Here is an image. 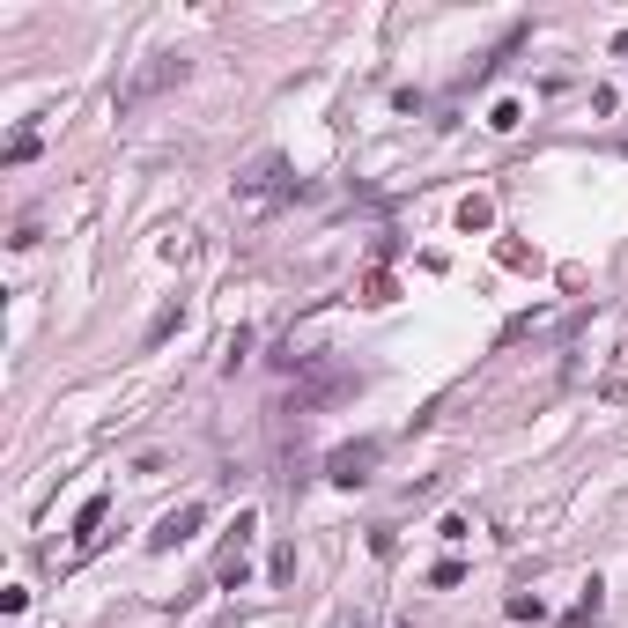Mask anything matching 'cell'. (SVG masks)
Wrapping results in <instances>:
<instances>
[{
    "mask_svg": "<svg viewBox=\"0 0 628 628\" xmlns=\"http://www.w3.org/2000/svg\"><path fill=\"white\" fill-rule=\"evenodd\" d=\"M37 156V126H23V133H8V148H0V163H8V170H23Z\"/></svg>",
    "mask_w": 628,
    "mask_h": 628,
    "instance_id": "ba28073f",
    "label": "cell"
},
{
    "mask_svg": "<svg viewBox=\"0 0 628 628\" xmlns=\"http://www.w3.org/2000/svg\"><path fill=\"white\" fill-rule=\"evenodd\" d=\"M459 577H466V562H436V569H429V584H436V592H451Z\"/></svg>",
    "mask_w": 628,
    "mask_h": 628,
    "instance_id": "4fadbf2b",
    "label": "cell"
},
{
    "mask_svg": "<svg viewBox=\"0 0 628 628\" xmlns=\"http://www.w3.org/2000/svg\"><path fill=\"white\" fill-rule=\"evenodd\" d=\"M200 525H207V503H178L170 518H156V532H148V555H170V547L193 540Z\"/></svg>",
    "mask_w": 628,
    "mask_h": 628,
    "instance_id": "5b68a950",
    "label": "cell"
},
{
    "mask_svg": "<svg viewBox=\"0 0 628 628\" xmlns=\"http://www.w3.org/2000/svg\"><path fill=\"white\" fill-rule=\"evenodd\" d=\"M97 525H104V496H89L82 518H74V555H89V547H97Z\"/></svg>",
    "mask_w": 628,
    "mask_h": 628,
    "instance_id": "8992f818",
    "label": "cell"
},
{
    "mask_svg": "<svg viewBox=\"0 0 628 628\" xmlns=\"http://www.w3.org/2000/svg\"><path fill=\"white\" fill-rule=\"evenodd\" d=\"M296 193H303V185L289 178V163H281V156H259V163L237 178V200H244V207H266V200H296Z\"/></svg>",
    "mask_w": 628,
    "mask_h": 628,
    "instance_id": "6da1fadb",
    "label": "cell"
},
{
    "mask_svg": "<svg viewBox=\"0 0 628 628\" xmlns=\"http://www.w3.org/2000/svg\"><path fill=\"white\" fill-rule=\"evenodd\" d=\"M363 303H392V274H370L363 281Z\"/></svg>",
    "mask_w": 628,
    "mask_h": 628,
    "instance_id": "5bb4252c",
    "label": "cell"
},
{
    "mask_svg": "<svg viewBox=\"0 0 628 628\" xmlns=\"http://www.w3.org/2000/svg\"><path fill=\"white\" fill-rule=\"evenodd\" d=\"M252 532H259V518L237 510V532H230V547H222V562H215V577L230 584V592H244V577H252Z\"/></svg>",
    "mask_w": 628,
    "mask_h": 628,
    "instance_id": "277c9868",
    "label": "cell"
},
{
    "mask_svg": "<svg viewBox=\"0 0 628 628\" xmlns=\"http://www.w3.org/2000/svg\"><path fill=\"white\" fill-rule=\"evenodd\" d=\"M599 606H606V599H599V584H584V599L569 606V628H592V621H599Z\"/></svg>",
    "mask_w": 628,
    "mask_h": 628,
    "instance_id": "30bf717a",
    "label": "cell"
},
{
    "mask_svg": "<svg viewBox=\"0 0 628 628\" xmlns=\"http://www.w3.org/2000/svg\"><path fill=\"white\" fill-rule=\"evenodd\" d=\"M488 222H496V207H488V200H481V193H473V200H466V207H459V230H466V237H473V230H488Z\"/></svg>",
    "mask_w": 628,
    "mask_h": 628,
    "instance_id": "9c48e42d",
    "label": "cell"
},
{
    "mask_svg": "<svg viewBox=\"0 0 628 628\" xmlns=\"http://www.w3.org/2000/svg\"><path fill=\"white\" fill-rule=\"evenodd\" d=\"M377 459H385V444H377V436H363V444H340L333 459H326V481H333V488H363L370 473H377Z\"/></svg>",
    "mask_w": 628,
    "mask_h": 628,
    "instance_id": "7a4b0ae2",
    "label": "cell"
},
{
    "mask_svg": "<svg viewBox=\"0 0 628 628\" xmlns=\"http://www.w3.org/2000/svg\"><path fill=\"white\" fill-rule=\"evenodd\" d=\"M518 119H525V104H510V97H503L496 111H488V126H496V133H510V126H518Z\"/></svg>",
    "mask_w": 628,
    "mask_h": 628,
    "instance_id": "7c38bea8",
    "label": "cell"
},
{
    "mask_svg": "<svg viewBox=\"0 0 628 628\" xmlns=\"http://www.w3.org/2000/svg\"><path fill=\"white\" fill-rule=\"evenodd\" d=\"M185 74H193L185 60H148V67H141V74H133V82L119 89V111H141L148 97H163V89H178Z\"/></svg>",
    "mask_w": 628,
    "mask_h": 628,
    "instance_id": "3957f363",
    "label": "cell"
},
{
    "mask_svg": "<svg viewBox=\"0 0 628 628\" xmlns=\"http://www.w3.org/2000/svg\"><path fill=\"white\" fill-rule=\"evenodd\" d=\"M178 326H185V303H163V311L148 318V348H163V340L178 333Z\"/></svg>",
    "mask_w": 628,
    "mask_h": 628,
    "instance_id": "52a82bcc",
    "label": "cell"
},
{
    "mask_svg": "<svg viewBox=\"0 0 628 628\" xmlns=\"http://www.w3.org/2000/svg\"><path fill=\"white\" fill-rule=\"evenodd\" d=\"M510 621H547V606L532 599V592H510Z\"/></svg>",
    "mask_w": 628,
    "mask_h": 628,
    "instance_id": "8fae6325",
    "label": "cell"
}]
</instances>
